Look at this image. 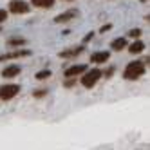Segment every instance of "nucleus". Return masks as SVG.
<instances>
[{"mask_svg":"<svg viewBox=\"0 0 150 150\" xmlns=\"http://www.w3.org/2000/svg\"><path fill=\"white\" fill-rule=\"evenodd\" d=\"M145 72V62H132L125 67L123 76L125 80H137L139 76H143Z\"/></svg>","mask_w":150,"mask_h":150,"instance_id":"obj_1","label":"nucleus"},{"mask_svg":"<svg viewBox=\"0 0 150 150\" xmlns=\"http://www.w3.org/2000/svg\"><path fill=\"white\" fill-rule=\"evenodd\" d=\"M101 76H103V72L100 69H89V71H85V74L81 76V85L87 87V89H92L94 85L100 81Z\"/></svg>","mask_w":150,"mask_h":150,"instance_id":"obj_2","label":"nucleus"},{"mask_svg":"<svg viewBox=\"0 0 150 150\" xmlns=\"http://www.w3.org/2000/svg\"><path fill=\"white\" fill-rule=\"evenodd\" d=\"M20 92V87L18 85H2L0 87V100L2 101H9V100H13L15 96Z\"/></svg>","mask_w":150,"mask_h":150,"instance_id":"obj_3","label":"nucleus"},{"mask_svg":"<svg viewBox=\"0 0 150 150\" xmlns=\"http://www.w3.org/2000/svg\"><path fill=\"white\" fill-rule=\"evenodd\" d=\"M9 11L13 15H25L29 11V4L25 0H11L9 2Z\"/></svg>","mask_w":150,"mask_h":150,"instance_id":"obj_4","label":"nucleus"},{"mask_svg":"<svg viewBox=\"0 0 150 150\" xmlns=\"http://www.w3.org/2000/svg\"><path fill=\"white\" fill-rule=\"evenodd\" d=\"M85 71H87V65H85V63H78V65H72V67H69L65 71V76L67 78H76L78 74H81Z\"/></svg>","mask_w":150,"mask_h":150,"instance_id":"obj_5","label":"nucleus"},{"mask_svg":"<svg viewBox=\"0 0 150 150\" xmlns=\"http://www.w3.org/2000/svg\"><path fill=\"white\" fill-rule=\"evenodd\" d=\"M83 52V47H71V49H65L60 52V58H76L78 54H81Z\"/></svg>","mask_w":150,"mask_h":150,"instance_id":"obj_6","label":"nucleus"},{"mask_svg":"<svg viewBox=\"0 0 150 150\" xmlns=\"http://www.w3.org/2000/svg\"><path fill=\"white\" fill-rule=\"evenodd\" d=\"M76 15H78V11H76V9H71V11H65L63 15L56 16V18H54V22H56V24H63V22H69V20H72V18L76 16Z\"/></svg>","mask_w":150,"mask_h":150,"instance_id":"obj_7","label":"nucleus"},{"mask_svg":"<svg viewBox=\"0 0 150 150\" xmlns=\"http://www.w3.org/2000/svg\"><path fill=\"white\" fill-rule=\"evenodd\" d=\"M31 54V51L24 49V51H16V52H9V54H2L0 56V62H4V60H11V58H22V56H29Z\"/></svg>","mask_w":150,"mask_h":150,"instance_id":"obj_8","label":"nucleus"},{"mask_svg":"<svg viewBox=\"0 0 150 150\" xmlns=\"http://www.w3.org/2000/svg\"><path fill=\"white\" fill-rule=\"evenodd\" d=\"M109 51H100V52H94V54L91 56V60L94 62V63H103V62H107L109 60Z\"/></svg>","mask_w":150,"mask_h":150,"instance_id":"obj_9","label":"nucleus"},{"mask_svg":"<svg viewBox=\"0 0 150 150\" xmlns=\"http://www.w3.org/2000/svg\"><path fill=\"white\" fill-rule=\"evenodd\" d=\"M18 72H20V67L18 65H9V67H6L2 71V76L4 78H13V76H16Z\"/></svg>","mask_w":150,"mask_h":150,"instance_id":"obj_10","label":"nucleus"},{"mask_svg":"<svg viewBox=\"0 0 150 150\" xmlns=\"http://www.w3.org/2000/svg\"><path fill=\"white\" fill-rule=\"evenodd\" d=\"M143 49H145V44H143V42H139V40H136L134 44L128 45V51H130V54H137V52H141Z\"/></svg>","mask_w":150,"mask_h":150,"instance_id":"obj_11","label":"nucleus"},{"mask_svg":"<svg viewBox=\"0 0 150 150\" xmlns=\"http://www.w3.org/2000/svg\"><path fill=\"white\" fill-rule=\"evenodd\" d=\"M110 45H112V49H114V51H121V49H125V47H127V40H125V38H116Z\"/></svg>","mask_w":150,"mask_h":150,"instance_id":"obj_12","label":"nucleus"},{"mask_svg":"<svg viewBox=\"0 0 150 150\" xmlns=\"http://www.w3.org/2000/svg\"><path fill=\"white\" fill-rule=\"evenodd\" d=\"M31 4L36 7H52L54 0H31Z\"/></svg>","mask_w":150,"mask_h":150,"instance_id":"obj_13","label":"nucleus"},{"mask_svg":"<svg viewBox=\"0 0 150 150\" xmlns=\"http://www.w3.org/2000/svg\"><path fill=\"white\" fill-rule=\"evenodd\" d=\"M25 44V38H9L7 40V45H13V47H20Z\"/></svg>","mask_w":150,"mask_h":150,"instance_id":"obj_14","label":"nucleus"},{"mask_svg":"<svg viewBox=\"0 0 150 150\" xmlns=\"http://www.w3.org/2000/svg\"><path fill=\"white\" fill-rule=\"evenodd\" d=\"M49 76H51L49 71H40V72L36 74V80H44V78H49Z\"/></svg>","mask_w":150,"mask_h":150,"instance_id":"obj_15","label":"nucleus"},{"mask_svg":"<svg viewBox=\"0 0 150 150\" xmlns=\"http://www.w3.org/2000/svg\"><path fill=\"white\" fill-rule=\"evenodd\" d=\"M6 18H7V13L4 11V9H0V22H4Z\"/></svg>","mask_w":150,"mask_h":150,"instance_id":"obj_16","label":"nucleus"},{"mask_svg":"<svg viewBox=\"0 0 150 150\" xmlns=\"http://www.w3.org/2000/svg\"><path fill=\"white\" fill-rule=\"evenodd\" d=\"M139 35H141V31H139V29H134V31H130V36H134V38H137Z\"/></svg>","mask_w":150,"mask_h":150,"instance_id":"obj_17","label":"nucleus"},{"mask_svg":"<svg viewBox=\"0 0 150 150\" xmlns=\"http://www.w3.org/2000/svg\"><path fill=\"white\" fill-rule=\"evenodd\" d=\"M110 27H112L110 24H107V25H103V27H101L100 31H101V33H107V31H110Z\"/></svg>","mask_w":150,"mask_h":150,"instance_id":"obj_18","label":"nucleus"},{"mask_svg":"<svg viewBox=\"0 0 150 150\" xmlns=\"http://www.w3.org/2000/svg\"><path fill=\"white\" fill-rule=\"evenodd\" d=\"M45 94H47L45 91H36V92H35V96H36V98H40V96H45Z\"/></svg>","mask_w":150,"mask_h":150,"instance_id":"obj_19","label":"nucleus"},{"mask_svg":"<svg viewBox=\"0 0 150 150\" xmlns=\"http://www.w3.org/2000/svg\"><path fill=\"white\" fill-rule=\"evenodd\" d=\"M71 85H74V80H72V78H69V80L65 81V87H71Z\"/></svg>","mask_w":150,"mask_h":150,"instance_id":"obj_20","label":"nucleus"},{"mask_svg":"<svg viewBox=\"0 0 150 150\" xmlns=\"http://www.w3.org/2000/svg\"><path fill=\"white\" fill-rule=\"evenodd\" d=\"M141 2H146V0H141Z\"/></svg>","mask_w":150,"mask_h":150,"instance_id":"obj_21","label":"nucleus"}]
</instances>
